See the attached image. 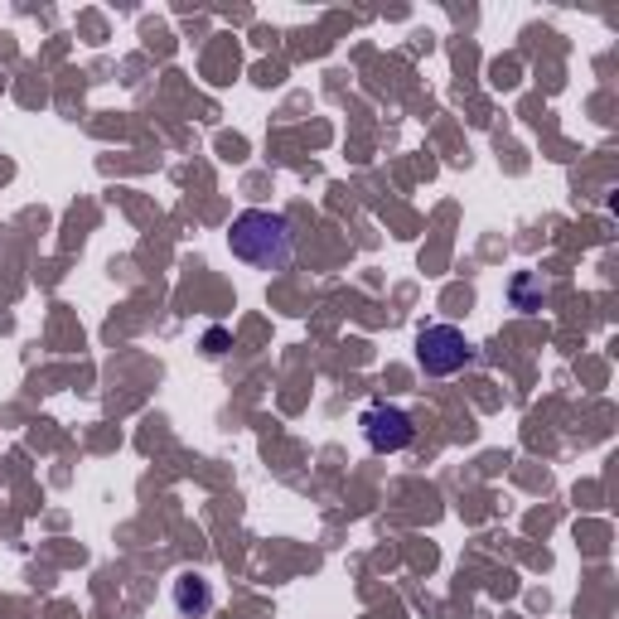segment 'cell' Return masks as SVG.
Segmentation results:
<instances>
[{"mask_svg":"<svg viewBox=\"0 0 619 619\" xmlns=\"http://www.w3.org/2000/svg\"><path fill=\"white\" fill-rule=\"evenodd\" d=\"M170 600H175L179 619H204L214 610V586H208L199 571H179L175 586H170Z\"/></svg>","mask_w":619,"mask_h":619,"instance_id":"277c9868","label":"cell"},{"mask_svg":"<svg viewBox=\"0 0 619 619\" xmlns=\"http://www.w3.org/2000/svg\"><path fill=\"white\" fill-rule=\"evenodd\" d=\"M474 363V344L455 325H421L416 334V368L426 377H455Z\"/></svg>","mask_w":619,"mask_h":619,"instance_id":"7a4b0ae2","label":"cell"},{"mask_svg":"<svg viewBox=\"0 0 619 619\" xmlns=\"http://www.w3.org/2000/svg\"><path fill=\"white\" fill-rule=\"evenodd\" d=\"M204 348H208L214 358L228 354V329H208V334H204Z\"/></svg>","mask_w":619,"mask_h":619,"instance_id":"5b68a950","label":"cell"},{"mask_svg":"<svg viewBox=\"0 0 619 619\" xmlns=\"http://www.w3.org/2000/svg\"><path fill=\"white\" fill-rule=\"evenodd\" d=\"M358 426H363V441H368V450H377V455H397V450H406V445L416 441V421L406 416L402 406H392V402L363 406Z\"/></svg>","mask_w":619,"mask_h":619,"instance_id":"3957f363","label":"cell"},{"mask_svg":"<svg viewBox=\"0 0 619 619\" xmlns=\"http://www.w3.org/2000/svg\"><path fill=\"white\" fill-rule=\"evenodd\" d=\"M228 247L237 262L257 266V271H286L295 257V228L286 214L271 208H243L228 228Z\"/></svg>","mask_w":619,"mask_h":619,"instance_id":"6da1fadb","label":"cell"}]
</instances>
